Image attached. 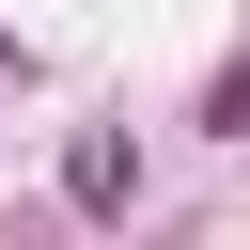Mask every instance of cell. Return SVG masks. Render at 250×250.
I'll return each mask as SVG.
<instances>
[{
  "label": "cell",
  "instance_id": "cell-1",
  "mask_svg": "<svg viewBox=\"0 0 250 250\" xmlns=\"http://www.w3.org/2000/svg\"><path fill=\"white\" fill-rule=\"evenodd\" d=\"M62 203L125 219V203H141V156H125V141H78V156H62Z\"/></svg>",
  "mask_w": 250,
  "mask_h": 250
},
{
  "label": "cell",
  "instance_id": "cell-2",
  "mask_svg": "<svg viewBox=\"0 0 250 250\" xmlns=\"http://www.w3.org/2000/svg\"><path fill=\"white\" fill-rule=\"evenodd\" d=\"M203 125H219V141H250V62H219V78H203Z\"/></svg>",
  "mask_w": 250,
  "mask_h": 250
}]
</instances>
